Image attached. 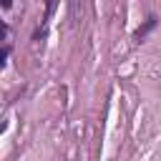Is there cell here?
<instances>
[{"label":"cell","instance_id":"obj_1","mask_svg":"<svg viewBox=\"0 0 161 161\" xmlns=\"http://www.w3.org/2000/svg\"><path fill=\"white\" fill-rule=\"evenodd\" d=\"M13 5V0H3V8H10Z\"/></svg>","mask_w":161,"mask_h":161}]
</instances>
